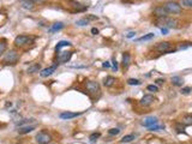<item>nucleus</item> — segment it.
Segmentation results:
<instances>
[{
	"instance_id": "b1692460",
	"label": "nucleus",
	"mask_w": 192,
	"mask_h": 144,
	"mask_svg": "<svg viewBox=\"0 0 192 144\" xmlns=\"http://www.w3.org/2000/svg\"><path fill=\"white\" fill-rule=\"evenodd\" d=\"M72 43L71 42H69V41H60V42H58V45L55 46V51L58 52L60 48H63V47H69V46H71Z\"/></svg>"
},
{
	"instance_id": "79ce46f5",
	"label": "nucleus",
	"mask_w": 192,
	"mask_h": 144,
	"mask_svg": "<svg viewBox=\"0 0 192 144\" xmlns=\"http://www.w3.org/2000/svg\"><path fill=\"white\" fill-rule=\"evenodd\" d=\"M92 35H97V34H99V30H97L96 28H92Z\"/></svg>"
},
{
	"instance_id": "bb28decb",
	"label": "nucleus",
	"mask_w": 192,
	"mask_h": 144,
	"mask_svg": "<svg viewBox=\"0 0 192 144\" xmlns=\"http://www.w3.org/2000/svg\"><path fill=\"white\" fill-rule=\"evenodd\" d=\"M6 48H7V43H6V41H5V40L0 41V56H1V55H2L4 53H5Z\"/></svg>"
},
{
	"instance_id": "a878e982",
	"label": "nucleus",
	"mask_w": 192,
	"mask_h": 144,
	"mask_svg": "<svg viewBox=\"0 0 192 144\" xmlns=\"http://www.w3.org/2000/svg\"><path fill=\"white\" fill-rule=\"evenodd\" d=\"M149 131H153V132H157V131H161V130H165V126L163 125H159V124H155V125L148 127Z\"/></svg>"
},
{
	"instance_id": "393cba45",
	"label": "nucleus",
	"mask_w": 192,
	"mask_h": 144,
	"mask_svg": "<svg viewBox=\"0 0 192 144\" xmlns=\"http://www.w3.org/2000/svg\"><path fill=\"white\" fill-rule=\"evenodd\" d=\"M35 119H23V120H19L16 121V126H23V125H29V123H33Z\"/></svg>"
},
{
	"instance_id": "6ab92c4d",
	"label": "nucleus",
	"mask_w": 192,
	"mask_h": 144,
	"mask_svg": "<svg viewBox=\"0 0 192 144\" xmlns=\"http://www.w3.org/2000/svg\"><path fill=\"white\" fill-rule=\"evenodd\" d=\"M114 83H115V78L112 77V76H107V77L103 79V84H105V87H107V88L112 87Z\"/></svg>"
},
{
	"instance_id": "e433bc0d",
	"label": "nucleus",
	"mask_w": 192,
	"mask_h": 144,
	"mask_svg": "<svg viewBox=\"0 0 192 144\" xmlns=\"http://www.w3.org/2000/svg\"><path fill=\"white\" fill-rule=\"evenodd\" d=\"M112 63H113V70H114V71H118V63H117V60L113 59Z\"/></svg>"
},
{
	"instance_id": "7c9ffc66",
	"label": "nucleus",
	"mask_w": 192,
	"mask_h": 144,
	"mask_svg": "<svg viewBox=\"0 0 192 144\" xmlns=\"http://www.w3.org/2000/svg\"><path fill=\"white\" fill-rule=\"evenodd\" d=\"M192 43H190V42H186L185 45H180L178 48H176V51H183V49H186V48H189V47H191Z\"/></svg>"
},
{
	"instance_id": "473e14b6",
	"label": "nucleus",
	"mask_w": 192,
	"mask_h": 144,
	"mask_svg": "<svg viewBox=\"0 0 192 144\" xmlns=\"http://www.w3.org/2000/svg\"><path fill=\"white\" fill-rule=\"evenodd\" d=\"M108 133H109L110 136H117L120 133V130L119 128H110L109 131H108Z\"/></svg>"
},
{
	"instance_id": "2eb2a0df",
	"label": "nucleus",
	"mask_w": 192,
	"mask_h": 144,
	"mask_svg": "<svg viewBox=\"0 0 192 144\" xmlns=\"http://www.w3.org/2000/svg\"><path fill=\"white\" fill-rule=\"evenodd\" d=\"M20 6L23 7V9L25 10H34V6H35V2L33 1V0H22L20 1Z\"/></svg>"
},
{
	"instance_id": "2f4dec72",
	"label": "nucleus",
	"mask_w": 192,
	"mask_h": 144,
	"mask_svg": "<svg viewBox=\"0 0 192 144\" xmlns=\"http://www.w3.org/2000/svg\"><path fill=\"white\" fill-rule=\"evenodd\" d=\"M146 89L149 90V91H151V92H156V91H159L157 85H154V84H151V85H148V87H146Z\"/></svg>"
},
{
	"instance_id": "a19ab883",
	"label": "nucleus",
	"mask_w": 192,
	"mask_h": 144,
	"mask_svg": "<svg viewBox=\"0 0 192 144\" xmlns=\"http://www.w3.org/2000/svg\"><path fill=\"white\" fill-rule=\"evenodd\" d=\"M161 33H162L163 35H167V34H168V29H167V28H161Z\"/></svg>"
},
{
	"instance_id": "37998d69",
	"label": "nucleus",
	"mask_w": 192,
	"mask_h": 144,
	"mask_svg": "<svg viewBox=\"0 0 192 144\" xmlns=\"http://www.w3.org/2000/svg\"><path fill=\"white\" fill-rule=\"evenodd\" d=\"M102 66H103L105 69H108V67H110V64L108 63V61H106V63H103V64H102Z\"/></svg>"
},
{
	"instance_id": "4be33fe9",
	"label": "nucleus",
	"mask_w": 192,
	"mask_h": 144,
	"mask_svg": "<svg viewBox=\"0 0 192 144\" xmlns=\"http://www.w3.org/2000/svg\"><path fill=\"white\" fill-rule=\"evenodd\" d=\"M155 37V34H153V33H149V34H146V35L142 36V37H139L137 38L138 42H143V41H150V40H153Z\"/></svg>"
},
{
	"instance_id": "72a5a7b5",
	"label": "nucleus",
	"mask_w": 192,
	"mask_h": 144,
	"mask_svg": "<svg viewBox=\"0 0 192 144\" xmlns=\"http://www.w3.org/2000/svg\"><path fill=\"white\" fill-rule=\"evenodd\" d=\"M175 128H176V131H178L179 133H186L185 127H184V126H180L179 124H176V125H175Z\"/></svg>"
},
{
	"instance_id": "f03ea898",
	"label": "nucleus",
	"mask_w": 192,
	"mask_h": 144,
	"mask_svg": "<svg viewBox=\"0 0 192 144\" xmlns=\"http://www.w3.org/2000/svg\"><path fill=\"white\" fill-rule=\"evenodd\" d=\"M166 11L168 12V15H179L181 13V5L176 1H168L165 5Z\"/></svg>"
},
{
	"instance_id": "f257e3e1",
	"label": "nucleus",
	"mask_w": 192,
	"mask_h": 144,
	"mask_svg": "<svg viewBox=\"0 0 192 144\" xmlns=\"http://www.w3.org/2000/svg\"><path fill=\"white\" fill-rule=\"evenodd\" d=\"M155 24L157 27H162V28H178V24H179V20L175 19V18H169L168 16L167 17H157L155 20Z\"/></svg>"
},
{
	"instance_id": "4c0bfd02",
	"label": "nucleus",
	"mask_w": 192,
	"mask_h": 144,
	"mask_svg": "<svg viewBox=\"0 0 192 144\" xmlns=\"http://www.w3.org/2000/svg\"><path fill=\"white\" fill-rule=\"evenodd\" d=\"M135 36H136V33H135V31H131V33H128L127 35H126V37H127V38H132V37H135Z\"/></svg>"
},
{
	"instance_id": "c03bdc74",
	"label": "nucleus",
	"mask_w": 192,
	"mask_h": 144,
	"mask_svg": "<svg viewBox=\"0 0 192 144\" xmlns=\"http://www.w3.org/2000/svg\"><path fill=\"white\" fill-rule=\"evenodd\" d=\"M34 2H36V4H42V2H45L46 0H33Z\"/></svg>"
},
{
	"instance_id": "412c9836",
	"label": "nucleus",
	"mask_w": 192,
	"mask_h": 144,
	"mask_svg": "<svg viewBox=\"0 0 192 144\" xmlns=\"http://www.w3.org/2000/svg\"><path fill=\"white\" fill-rule=\"evenodd\" d=\"M171 81H172V83H173L174 85H176V87L183 85V83H184L183 77H180V76H174V77H172Z\"/></svg>"
},
{
	"instance_id": "c85d7f7f",
	"label": "nucleus",
	"mask_w": 192,
	"mask_h": 144,
	"mask_svg": "<svg viewBox=\"0 0 192 144\" xmlns=\"http://www.w3.org/2000/svg\"><path fill=\"white\" fill-rule=\"evenodd\" d=\"M100 133L99 132H95V133H92V135H90V137H89V141H90V143H95L96 141H97V138L100 137Z\"/></svg>"
},
{
	"instance_id": "9d476101",
	"label": "nucleus",
	"mask_w": 192,
	"mask_h": 144,
	"mask_svg": "<svg viewBox=\"0 0 192 144\" xmlns=\"http://www.w3.org/2000/svg\"><path fill=\"white\" fill-rule=\"evenodd\" d=\"M155 124H159V119L156 117H146L142 121V125L145 126V127H150V126L155 125Z\"/></svg>"
},
{
	"instance_id": "a18cd8bd",
	"label": "nucleus",
	"mask_w": 192,
	"mask_h": 144,
	"mask_svg": "<svg viewBox=\"0 0 192 144\" xmlns=\"http://www.w3.org/2000/svg\"><path fill=\"white\" fill-rule=\"evenodd\" d=\"M0 127H1V124H0Z\"/></svg>"
},
{
	"instance_id": "9b49d317",
	"label": "nucleus",
	"mask_w": 192,
	"mask_h": 144,
	"mask_svg": "<svg viewBox=\"0 0 192 144\" xmlns=\"http://www.w3.org/2000/svg\"><path fill=\"white\" fill-rule=\"evenodd\" d=\"M82 113H72V112H63L59 114V118L63 119V120H70V119H73V118L79 117Z\"/></svg>"
},
{
	"instance_id": "5701e85b",
	"label": "nucleus",
	"mask_w": 192,
	"mask_h": 144,
	"mask_svg": "<svg viewBox=\"0 0 192 144\" xmlns=\"http://www.w3.org/2000/svg\"><path fill=\"white\" fill-rule=\"evenodd\" d=\"M136 138V135H133V133H131V135H126L124 136L120 141H121V143H128V142H132L133 139Z\"/></svg>"
},
{
	"instance_id": "58836bf2",
	"label": "nucleus",
	"mask_w": 192,
	"mask_h": 144,
	"mask_svg": "<svg viewBox=\"0 0 192 144\" xmlns=\"http://www.w3.org/2000/svg\"><path fill=\"white\" fill-rule=\"evenodd\" d=\"M156 84L157 85H161V84H163L165 83V79H162V78H159V79H156Z\"/></svg>"
},
{
	"instance_id": "c756f323",
	"label": "nucleus",
	"mask_w": 192,
	"mask_h": 144,
	"mask_svg": "<svg viewBox=\"0 0 192 144\" xmlns=\"http://www.w3.org/2000/svg\"><path fill=\"white\" fill-rule=\"evenodd\" d=\"M127 84L128 85H139L141 82L138 79H135V78H130V79H127Z\"/></svg>"
},
{
	"instance_id": "20e7f679",
	"label": "nucleus",
	"mask_w": 192,
	"mask_h": 144,
	"mask_svg": "<svg viewBox=\"0 0 192 144\" xmlns=\"http://www.w3.org/2000/svg\"><path fill=\"white\" fill-rule=\"evenodd\" d=\"M34 41V37H30L27 35H19L15 38V45L17 47H24L27 45H30Z\"/></svg>"
},
{
	"instance_id": "cd10ccee",
	"label": "nucleus",
	"mask_w": 192,
	"mask_h": 144,
	"mask_svg": "<svg viewBox=\"0 0 192 144\" xmlns=\"http://www.w3.org/2000/svg\"><path fill=\"white\" fill-rule=\"evenodd\" d=\"M76 24L79 25V27H84V25H88V24H89V20L84 17V18H82V19H78V20L76 22Z\"/></svg>"
},
{
	"instance_id": "aec40b11",
	"label": "nucleus",
	"mask_w": 192,
	"mask_h": 144,
	"mask_svg": "<svg viewBox=\"0 0 192 144\" xmlns=\"http://www.w3.org/2000/svg\"><path fill=\"white\" fill-rule=\"evenodd\" d=\"M181 124H183L184 126H191L192 125V115L191 114H187V115L183 117V119H181Z\"/></svg>"
},
{
	"instance_id": "1a4fd4ad",
	"label": "nucleus",
	"mask_w": 192,
	"mask_h": 144,
	"mask_svg": "<svg viewBox=\"0 0 192 144\" xmlns=\"http://www.w3.org/2000/svg\"><path fill=\"white\" fill-rule=\"evenodd\" d=\"M171 49H172V43L168 42V41L160 42L159 45L156 46V51H159V52H161V53H168Z\"/></svg>"
},
{
	"instance_id": "f3484780",
	"label": "nucleus",
	"mask_w": 192,
	"mask_h": 144,
	"mask_svg": "<svg viewBox=\"0 0 192 144\" xmlns=\"http://www.w3.org/2000/svg\"><path fill=\"white\" fill-rule=\"evenodd\" d=\"M130 60H131V55H130L128 52H125V53L123 54V66H124L125 69H127L128 67Z\"/></svg>"
},
{
	"instance_id": "f8f14e48",
	"label": "nucleus",
	"mask_w": 192,
	"mask_h": 144,
	"mask_svg": "<svg viewBox=\"0 0 192 144\" xmlns=\"http://www.w3.org/2000/svg\"><path fill=\"white\" fill-rule=\"evenodd\" d=\"M155 101V97L153 96V95H144L142 99H141V105L142 106H144V107H146V106H150L153 102Z\"/></svg>"
},
{
	"instance_id": "dca6fc26",
	"label": "nucleus",
	"mask_w": 192,
	"mask_h": 144,
	"mask_svg": "<svg viewBox=\"0 0 192 144\" xmlns=\"http://www.w3.org/2000/svg\"><path fill=\"white\" fill-rule=\"evenodd\" d=\"M64 28V23H61V22H58V23H54L52 27L48 29V33H51V34H54L56 31H59V30H61Z\"/></svg>"
},
{
	"instance_id": "f704fd0d",
	"label": "nucleus",
	"mask_w": 192,
	"mask_h": 144,
	"mask_svg": "<svg viewBox=\"0 0 192 144\" xmlns=\"http://www.w3.org/2000/svg\"><path fill=\"white\" fill-rule=\"evenodd\" d=\"M191 91H192L191 87H185V88L181 89V94H184V95H187V94H190Z\"/></svg>"
},
{
	"instance_id": "423d86ee",
	"label": "nucleus",
	"mask_w": 192,
	"mask_h": 144,
	"mask_svg": "<svg viewBox=\"0 0 192 144\" xmlns=\"http://www.w3.org/2000/svg\"><path fill=\"white\" fill-rule=\"evenodd\" d=\"M35 139H36V142L38 144H48L52 141V136L45 132V131H41V132H38L36 135Z\"/></svg>"
},
{
	"instance_id": "ddd939ff",
	"label": "nucleus",
	"mask_w": 192,
	"mask_h": 144,
	"mask_svg": "<svg viewBox=\"0 0 192 144\" xmlns=\"http://www.w3.org/2000/svg\"><path fill=\"white\" fill-rule=\"evenodd\" d=\"M36 128V125H25V126H20L18 130L19 135H25V133H29L31 131H34Z\"/></svg>"
},
{
	"instance_id": "ea45409f",
	"label": "nucleus",
	"mask_w": 192,
	"mask_h": 144,
	"mask_svg": "<svg viewBox=\"0 0 192 144\" xmlns=\"http://www.w3.org/2000/svg\"><path fill=\"white\" fill-rule=\"evenodd\" d=\"M85 18H87L88 20H96V19H97L96 16H85Z\"/></svg>"
},
{
	"instance_id": "39448f33",
	"label": "nucleus",
	"mask_w": 192,
	"mask_h": 144,
	"mask_svg": "<svg viewBox=\"0 0 192 144\" xmlns=\"http://www.w3.org/2000/svg\"><path fill=\"white\" fill-rule=\"evenodd\" d=\"M85 87H87V90L92 94V95H100V91H101V88H100V84L97 83V82H94V81H88L85 83Z\"/></svg>"
},
{
	"instance_id": "c9c22d12",
	"label": "nucleus",
	"mask_w": 192,
	"mask_h": 144,
	"mask_svg": "<svg viewBox=\"0 0 192 144\" xmlns=\"http://www.w3.org/2000/svg\"><path fill=\"white\" fill-rule=\"evenodd\" d=\"M181 4L186 7H192V0H181Z\"/></svg>"
},
{
	"instance_id": "7ed1b4c3",
	"label": "nucleus",
	"mask_w": 192,
	"mask_h": 144,
	"mask_svg": "<svg viewBox=\"0 0 192 144\" xmlns=\"http://www.w3.org/2000/svg\"><path fill=\"white\" fill-rule=\"evenodd\" d=\"M18 59H19V55L16 51H10V52H7V53L5 54L2 61H4L5 65H13V64H16L18 61Z\"/></svg>"
},
{
	"instance_id": "a211bd4d",
	"label": "nucleus",
	"mask_w": 192,
	"mask_h": 144,
	"mask_svg": "<svg viewBox=\"0 0 192 144\" xmlns=\"http://www.w3.org/2000/svg\"><path fill=\"white\" fill-rule=\"evenodd\" d=\"M41 70V65L40 64H31L29 67H28V73H36Z\"/></svg>"
},
{
	"instance_id": "0eeeda50",
	"label": "nucleus",
	"mask_w": 192,
	"mask_h": 144,
	"mask_svg": "<svg viewBox=\"0 0 192 144\" xmlns=\"http://www.w3.org/2000/svg\"><path fill=\"white\" fill-rule=\"evenodd\" d=\"M71 56H72V52H59L56 60L59 64H66L67 61H70Z\"/></svg>"
},
{
	"instance_id": "6e6552de",
	"label": "nucleus",
	"mask_w": 192,
	"mask_h": 144,
	"mask_svg": "<svg viewBox=\"0 0 192 144\" xmlns=\"http://www.w3.org/2000/svg\"><path fill=\"white\" fill-rule=\"evenodd\" d=\"M56 69H58V63H55L54 65H52V66H49V67H47V69H43L42 71L40 72V76L43 77V78L49 77V76H52V74L56 71Z\"/></svg>"
},
{
	"instance_id": "4468645a",
	"label": "nucleus",
	"mask_w": 192,
	"mask_h": 144,
	"mask_svg": "<svg viewBox=\"0 0 192 144\" xmlns=\"http://www.w3.org/2000/svg\"><path fill=\"white\" fill-rule=\"evenodd\" d=\"M154 15L156 17H167L168 12L166 11L165 6H157V7L154 9Z\"/></svg>"
}]
</instances>
